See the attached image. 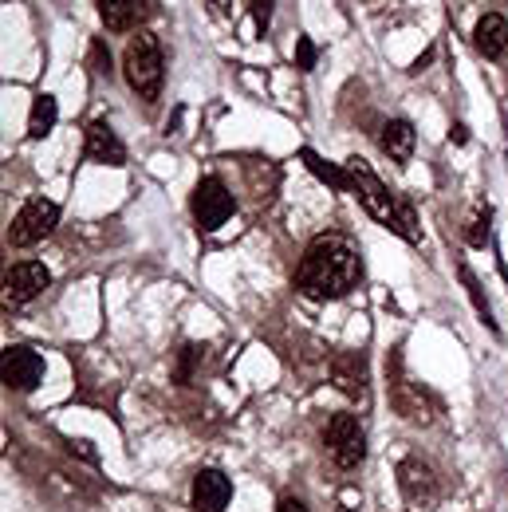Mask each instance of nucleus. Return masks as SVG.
<instances>
[{
  "mask_svg": "<svg viewBox=\"0 0 508 512\" xmlns=\"http://www.w3.org/2000/svg\"><path fill=\"white\" fill-rule=\"evenodd\" d=\"M398 489H402L406 509L410 512H434L438 501H442V489H438L434 469H430L426 461H418V457H406V461L398 465Z\"/></svg>",
  "mask_w": 508,
  "mask_h": 512,
  "instance_id": "7",
  "label": "nucleus"
},
{
  "mask_svg": "<svg viewBox=\"0 0 508 512\" xmlns=\"http://www.w3.org/2000/svg\"><path fill=\"white\" fill-rule=\"evenodd\" d=\"M71 453H79V457H83V461H91V465L99 461V453L91 449V442H71Z\"/></svg>",
  "mask_w": 508,
  "mask_h": 512,
  "instance_id": "25",
  "label": "nucleus"
},
{
  "mask_svg": "<svg viewBox=\"0 0 508 512\" xmlns=\"http://www.w3.org/2000/svg\"><path fill=\"white\" fill-rule=\"evenodd\" d=\"M205 4H209L217 16H229V8H233V0H205Z\"/></svg>",
  "mask_w": 508,
  "mask_h": 512,
  "instance_id": "27",
  "label": "nucleus"
},
{
  "mask_svg": "<svg viewBox=\"0 0 508 512\" xmlns=\"http://www.w3.org/2000/svg\"><path fill=\"white\" fill-rule=\"evenodd\" d=\"M123 75L138 91V99H146V103L158 99V91H162V44L150 32L130 36L127 52H123Z\"/></svg>",
  "mask_w": 508,
  "mask_h": 512,
  "instance_id": "2",
  "label": "nucleus"
},
{
  "mask_svg": "<svg viewBox=\"0 0 508 512\" xmlns=\"http://www.w3.org/2000/svg\"><path fill=\"white\" fill-rule=\"evenodd\" d=\"M457 272H461V284H465V292H469V300H473V308H477V316H481V323H485L489 331H501V327H497V320H493V308H489L485 292H481V280L473 276V268H469V264H461Z\"/></svg>",
  "mask_w": 508,
  "mask_h": 512,
  "instance_id": "19",
  "label": "nucleus"
},
{
  "mask_svg": "<svg viewBox=\"0 0 508 512\" xmlns=\"http://www.w3.org/2000/svg\"><path fill=\"white\" fill-rule=\"evenodd\" d=\"M272 4H276V0H249V12H253V24L260 36H264L268 24H272Z\"/></svg>",
  "mask_w": 508,
  "mask_h": 512,
  "instance_id": "24",
  "label": "nucleus"
},
{
  "mask_svg": "<svg viewBox=\"0 0 508 512\" xmlns=\"http://www.w3.org/2000/svg\"><path fill=\"white\" fill-rule=\"evenodd\" d=\"M390 398H394V406H398V414H402L406 422H418V426H426V422H430V410H426V394H422V386H414L410 379H394Z\"/></svg>",
  "mask_w": 508,
  "mask_h": 512,
  "instance_id": "16",
  "label": "nucleus"
},
{
  "mask_svg": "<svg viewBox=\"0 0 508 512\" xmlns=\"http://www.w3.org/2000/svg\"><path fill=\"white\" fill-rule=\"evenodd\" d=\"M343 170H347V178H351V193L359 197V205H363L375 221H382L386 229L398 233V229H402V201L390 197V190L379 182V174H375L363 158H347Z\"/></svg>",
  "mask_w": 508,
  "mask_h": 512,
  "instance_id": "3",
  "label": "nucleus"
},
{
  "mask_svg": "<svg viewBox=\"0 0 508 512\" xmlns=\"http://www.w3.org/2000/svg\"><path fill=\"white\" fill-rule=\"evenodd\" d=\"M276 512H308V509H304V501H296V497H284V501L276 505Z\"/></svg>",
  "mask_w": 508,
  "mask_h": 512,
  "instance_id": "26",
  "label": "nucleus"
},
{
  "mask_svg": "<svg viewBox=\"0 0 508 512\" xmlns=\"http://www.w3.org/2000/svg\"><path fill=\"white\" fill-rule=\"evenodd\" d=\"M473 48L485 56V60H501L508 52V20L497 12H485L473 28Z\"/></svg>",
  "mask_w": 508,
  "mask_h": 512,
  "instance_id": "13",
  "label": "nucleus"
},
{
  "mask_svg": "<svg viewBox=\"0 0 508 512\" xmlns=\"http://www.w3.org/2000/svg\"><path fill=\"white\" fill-rule=\"evenodd\" d=\"M489 221H493V209H489V205L473 213V221H469V233H465L469 249H485V241H489Z\"/></svg>",
  "mask_w": 508,
  "mask_h": 512,
  "instance_id": "21",
  "label": "nucleus"
},
{
  "mask_svg": "<svg viewBox=\"0 0 508 512\" xmlns=\"http://www.w3.org/2000/svg\"><path fill=\"white\" fill-rule=\"evenodd\" d=\"M363 280V256L359 249L339 237V233H319L316 241L304 249L300 268H296V288L308 300H343L359 288Z\"/></svg>",
  "mask_w": 508,
  "mask_h": 512,
  "instance_id": "1",
  "label": "nucleus"
},
{
  "mask_svg": "<svg viewBox=\"0 0 508 512\" xmlns=\"http://www.w3.org/2000/svg\"><path fill=\"white\" fill-rule=\"evenodd\" d=\"M190 209H193V221H197V229H205V233H217V229H221V225L233 217L237 201H233V193L225 190V182H221V178H201V182L193 186Z\"/></svg>",
  "mask_w": 508,
  "mask_h": 512,
  "instance_id": "6",
  "label": "nucleus"
},
{
  "mask_svg": "<svg viewBox=\"0 0 508 512\" xmlns=\"http://www.w3.org/2000/svg\"><path fill=\"white\" fill-rule=\"evenodd\" d=\"M233 501V481L221 469H201L190 485L193 512H225Z\"/></svg>",
  "mask_w": 508,
  "mask_h": 512,
  "instance_id": "11",
  "label": "nucleus"
},
{
  "mask_svg": "<svg viewBox=\"0 0 508 512\" xmlns=\"http://www.w3.org/2000/svg\"><path fill=\"white\" fill-rule=\"evenodd\" d=\"M0 379L8 390H36L44 383V359L28 347H8L0 359Z\"/></svg>",
  "mask_w": 508,
  "mask_h": 512,
  "instance_id": "9",
  "label": "nucleus"
},
{
  "mask_svg": "<svg viewBox=\"0 0 508 512\" xmlns=\"http://www.w3.org/2000/svg\"><path fill=\"white\" fill-rule=\"evenodd\" d=\"M323 442H327L331 461H335L339 469H359V465L367 461V434H363V426H359L355 414H335V418L327 422Z\"/></svg>",
  "mask_w": 508,
  "mask_h": 512,
  "instance_id": "5",
  "label": "nucleus"
},
{
  "mask_svg": "<svg viewBox=\"0 0 508 512\" xmlns=\"http://www.w3.org/2000/svg\"><path fill=\"white\" fill-rule=\"evenodd\" d=\"M300 158H304V166L316 174L319 182H327L331 190L351 193V178H347V170H343V166H331V162H323L316 150H300Z\"/></svg>",
  "mask_w": 508,
  "mask_h": 512,
  "instance_id": "18",
  "label": "nucleus"
},
{
  "mask_svg": "<svg viewBox=\"0 0 508 512\" xmlns=\"http://www.w3.org/2000/svg\"><path fill=\"white\" fill-rule=\"evenodd\" d=\"M91 71L111 79V52H107V40H91Z\"/></svg>",
  "mask_w": 508,
  "mask_h": 512,
  "instance_id": "22",
  "label": "nucleus"
},
{
  "mask_svg": "<svg viewBox=\"0 0 508 512\" xmlns=\"http://www.w3.org/2000/svg\"><path fill=\"white\" fill-rule=\"evenodd\" d=\"M56 119H60V103H56V95H36L32 115H28V138L40 142L44 134H52Z\"/></svg>",
  "mask_w": 508,
  "mask_h": 512,
  "instance_id": "17",
  "label": "nucleus"
},
{
  "mask_svg": "<svg viewBox=\"0 0 508 512\" xmlns=\"http://www.w3.org/2000/svg\"><path fill=\"white\" fill-rule=\"evenodd\" d=\"M87 158L99 166H127V146L107 119H95L87 127Z\"/></svg>",
  "mask_w": 508,
  "mask_h": 512,
  "instance_id": "12",
  "label": "nucleus"
},
{
  "mask_svg": "<svg viewBox=\"0 0 508 512\" xmlns=\"http://www.w3.org/2000/svg\"><path fill=\"white\" fill-rule=\"evenodd\" d=\"M316 60H319V48L308 36H300V40H296V67H300V71H312Z\"/></svg>",
  "mask_w": 508,
  "mask_h": 512,
  "instance_id": "23",
  "label": "nucleus"
},
{
  "mask_svg": "<svg viewBox=\"0 0 508 512\" xmlns=\"http://www.w3.org/2000/svg\"><path fill=\"white\" fill-rule=\"evenodd\" d=\"M56 225H60V205L48 201V197H32V201H24V205L16 209V217H12V225H8V245L32 249V245H40L44 237H52Z\"/></svg>",
  "mask_w": 508,
  "mask_h": 512,
  "instance_id": "4",
  "label": "nucleus"
},
{
  "mask_svg": "<svg viewBox=\"0 0 508 512\" xmlns=\"http://www.w3.org/2000/svg\"><path fill=\"white\" fill-rule=\"evenodd\" d=\"M414 142H418V134H414V127H410L406 119H390L379 134L382 154H386L390 162H398V166H406V162L414 158Z\"/></svg>",
  "mask_w": 508,
  "mask_h": 512,
  "instance_id": "15",
  "label": "nucleus"
},
{
  "mask_svg": "<svg viewBox=\"0 0 508 512\" xmlns=\"http://www.w3.org/2000/svg\"><path fill=\"white\" fill-rule=\"evenodd\" d=\"M95 4H99V20L111 32H130V28H138L150 16L146 0H95Z\"/></svg>",
  "mask_w": 508,
  "mask_h": 512,
  "instance_id": "14",
  "label": "nucleus"
},
{
  "mask_svg": "<svg viewBox=\"0 0 508 512\" xmlns=\"http://www.w3.org/2000/svg\"><path fill=\"white\" fill-rule=\"evenodd\" d=\"M201 355H205V347H201V343H186V347L178 351V363H174V383H178V386L193 383V371H197Z\"/></svg>",
  "mask_w": 508,
  "mask_h": 512,
  "instance_id": "20",
  "label": "nucleus"
},
{
  "mask_svg": "<svg viewBox=\"0 0 508 512\" xmlns=\"http://www.w3.org/2000/svg\"><path fill=\"white\" fill-rule=\"evenodd\" d=\"M453 142H469V130L461 127V123H457V127H453Z\"/></svg>",
  "mask_w": 508,
  "mask_h": 512,
  "instance_id": "28",
  "label": "nucleus"
},
{
  "mask_svg": "<svg viewBox=\"0 0 508 512\" xmlns=\"http://www.w3.org/2000/svg\"><path fill=\"white\" fill-rule=\"evenodd\" d=\"M331 383L339 386L351 402H367L371 398V375H367V359L359 351H339L331 359Z\"/></svg>",
  "mask_w": 508,
  "mask_h": 512,
  "instance_id": "10",
  "label": "nucleus"
},
{
  "mask_svg": "<svg viewBox=\"0 0 508 512\" xmlns=\"http://www.w3.org/2000/svg\"><path fill=\"white\" fill-rule=\"evenodd\" d=\"M52 284V272L40 260H20L4 272V304L8 308H24L36 296H44V288Z\"/></svg>",
  "mask_w": 508,
  "mask_h": 512,
  "instance_id": "8",
  "label": "nucleus"
}]
</instances>
